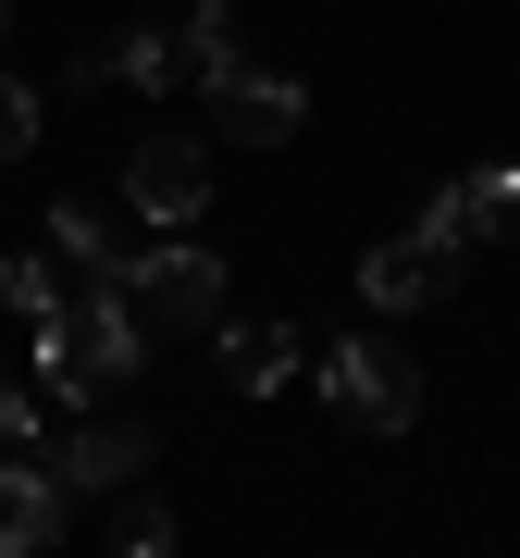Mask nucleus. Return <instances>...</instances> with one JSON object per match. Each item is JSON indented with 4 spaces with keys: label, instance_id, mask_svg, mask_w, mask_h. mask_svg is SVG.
I'll return each mask as SVG.
<instances>
[{
    "label": "nucleus",
    "instance_id": "obj_9",
    "mask_svg": "<svg viewBox=\"0 0 520 558\" xmlns=\"http://www.w3.org/2000/svg\"><path fill=\"white\" fill-rule=\"evenodd\" d=\"M285 373H298V336H285V323H236V336H223V385H236V398H273Z\"/></svg>",
    "mask_w": 520,
    "mask_h": 558
},
{
    "label": "nucleus",
    "instance_id": "obj_4",
    "mask_svg": "<svg viewBox=\"0 0 520 558\" xmlns=\"http://www.w3.org/2000/svg\"><path fill=\"white\" fill-rule=\"evenodd\" d=\"M124 199H137L149 223H199L211 211V149L199 137H149L137 161H124Z\"/></svg>",
    "mask_w": 520,
    "mask_h": 558
},
{
    "label": "nucleus",
    "instance_id": "obj_14",
    "mask_svg": "<svg viewBox=\"0 0 520 558\" xmlns=\"http://www.w3.org/2000/svg\"><path fill=\"white\" fill-rule=\"evenodd\" d=\"M0 299H13L25 323H38V311H62V286H50V260L25 248V260H0Z\"/></svg>",
    "mask_w": 520,
    "mask_h": 558
},
{
    "label": "nucleus",
    "instance_id": "obj_16",
    "mask_svg": "<svg viewBox=\"0 0 520 558\" xmlns=\"http://www.w3.org/2000/svg\"><path fill=\"white\" fill-rule=\"evenodd\" d=\"M13 447H38V398H25L13 373H0V459H13Z\"/></svg>",
    "mask_w": 520,
    "mask_h": 558
},
{
    "label": "nucleus",
    "instance_id": "obj_6",
    "mask_svg": "<svg viewBox=\"0 0 520 558\" xmlns=\"http://www.w3.org/2000/svg\"><path fill=\"white\" fill-rule=\"evenodd\" d=\"M211 112H223V137L285 149V137L310 124V87H298V75H260V62H248V75H223V87H211Z\"/></svg>",
    "mask_w": 520,
    "mask_h": 558
},
{
    "label": "nucleus",
    "instance_id": "obj_3",
    "mask_svg": "<svg viewBox=\"0 0 520 558\" xmlns=\"http://www.w3.org/2000/svg\"><path fill=\"white\" fill-rule=\"evenodd\" d=\"M322 398H335V422H360V435H409L421 422V360L397 336H347L322 360Z\"/></svg>",
    "mask_w": 520,
    "mask_h": 558
},
{
    "label": "nucleus",
    "instance_id": "obj_8",
    "mask_svg": "<svg viewBox=\"0 0 520 558\" xmlns=\"http://www.w3.org/2000/svg\"><path fill=\"white\" fill-rule=\"evenodd\" d=\"M446 274H459V248H434V236L409 223V236H384V248L360 260V299H372V311H421V299H446Z\"/></svg>",
    "mask_w": 520,
    "mask_h": 558
},
{
    "label": "nucleus",
    "instance_id": "obj_17",
    "mask_svg": "<svg viewBox=\"0 0 520 558\" xmlns=\"http://www.w3.org/2000/svg\"><path fill=\"white\" fill-rule=\"evenodd\" d=\"M0 25H13V0H0Z\"/></svg>",
    "mask_w": 520,
    "mask_h": 558
},
{
    "label": "nucleus",
    "instance_id": "obj_1",
    "mask_svg": "<svg viewBox=\"0 0 520 558\" xmlns=\"http://www.w3.org/2000/svg\"><path fill=\"white\" fill-rule=\"evenodd\" d=\"M124 373H149V323H137L124 286H87V299L38 311V398L87 410V398H112Z\"/></svg>",
    "mask_w": 520,
    "mask_h": 558
},
{
    "label": "nucleus",
    "instance_id": "obj_10",
    "mask_svg": "<svg viewBox=\"0 0 520 558\" xmlns=\"http://www.w3.org/2000/svg\"><path fill=\"white\" fill-rule=\"evenodd\" d=\"M174 38H186V75H211V87L260 62V50H248V13H223V0H199V13L174 25Z\"/></svg>",
    "mask_w": 520,
    "mask_h": 558
},
{
    "label": "nucleus",
    "instance_id": "obj_11",
    "mask_svg": "<svg viewBox=\"0 0 520 558\" xmlns=\"http://www.w3.org/2000/svg\"><path fill=\"white\" fill-rule=\"evenodd\" d=\"M174 75H186V38H161V25L112 38V87H174Z\"/></svg>",
    "mask_w": 520,
    "mask_h": 558
},
{
    "label": "nucleus",
    "instance_id": "obj_15",
    "mask_svg": "<svg viewBox=\"0 0 520 558\" xmlns=\"http://www.w3.org/2000/svg\"><path fill=\"white\" fill-rule=\"evenodd\" d=\"M25 149H38V87L0 75V161H25Z\"/></svg>",
    "mask_w": 520,
    "mask_h": 558
},
{
    "label": "nucleus",
    "instance_id": "obj_2",
    "mask_svg": "<svg viewBox=\"0 0 520 558\" xmlns=\"http://www.w3.org/2000/svg\"><path fill=\"white\" fill-rule=\"evenodd\" d=\"M100 286H124V299H137V323L149 336H211L223 323V260L211 248H124V274H100Z\"/></svg>",
    "mask_w": 520,
    "mask_h": 558
},
{
    "label": "nucleus",
    "instance_id": "obj_5",
    "mask_svg": "<svg viewBox=\"0 0 520 558\" xmlns=\"http://www.w3.org/2000/svg\"><path fill=\"white\" fill-rule=\"evenodd\" d=\"M149 459H161V447H149V422H87V435H62L50 472H62V497H124Z\"/></svg>",
    "mask_w": 520,
    "mask_h": 558
},
{
    "label": "nucleus",
    "instance_id": "obj_7",
    "mask_svg": "<svg viewBox=\"0 0 520 558\" xmlns=\"http://www.w3.org/2000/svg\"><path fill=\"white\" fill-rule=\"evenodd\" d=\"M50 534H62V472L38 447H13L0 459V558H38Z\"/></svg>",
    "mask_w": 520,
    "mask_h": 558
},
{
    "label": "nucleus",
    "instance_id": "obj_13",
    "mask_svg": "<svg viewBox=\"0 0 520 558\" xmlns=\"http://www.w3.org/2000/svg\"><path fill=\"white\" fill-rule=\"evenodd\" d=\"M112 546H124V558H161V546H174V509H161V497H124Z\"/></svg>",
    "mask_w": 520,
    "mask_h": 558
},
{
    "label": "nucleus",
    "instance_id": "obj_12",
    "mask_svg": "<svg viewBox=\"0 0 520 558\" xmlns=\"http://www.w3.org/2000/svg\"><path fill=\"white\" fill-rule=\"evenodd\" d=\"M50 248H75L87 274H124V248H112V211H87V199H62V211H50Z\"/></svg>",
    "mask_w": 520,
    "mask_h": 558
}]
</instances>
